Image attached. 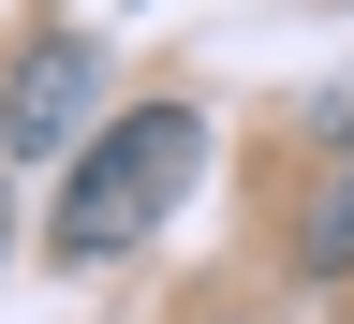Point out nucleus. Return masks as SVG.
I'll list each match as a JSON object with an SVG mask.
<instances>
[{
	"label": "nucleus",
	"mask_w": 354,
	"mask_h": 324,
	"mask_svg": "<svg viewBox=\"0 0 354 324\" xmlns=\"http://www.w3.org/2000/svg\"><path fill=\"white\" fill-rule=\"evenodd\" d=\"M310 265H354V177L325 192V221H310Z\"/></svg>",
	"instance_id": "nucleus-3"
},
{
	"label": "nucleus",
	"mask_w": 354,
	"mask_h": 324,
	"mask_svg": "<svg viewBox=\"0 0 354 324\" xmlns=\"http://www.w3.org/2000/svg\"><path fill=\"white\" fill-rule=\"evenodd\" d=\"M192 148H207L192 104H133V118H104V133H88V162L59 177V221H44V236H59V265H118V251L177 207Z\"/></svg>",
	"instance_id": "nucleus-1"
},
{
	"label": "nucleus",
	"mask_w": 354,
	"mask_h": 324,
	"mask_svg": "<svg viewBox=\"0 0 354 324\" xmlns=\"http://www.w3.org/2000/svg\"><path fill=\"white\" fill-rule=\"evenodd\" d=\"M0 236H15V192H0Z\"/></svg>",
	"instance_id": "nucleus-4"
},
{
	"label": "nucleus",
	"mask_w": 354,
	"mask_h": 324,
	"mask_svg": "<svg viewBox=\"0 0 354 324\" xmlns=\"http://www.w3.org/2000/svg\"><path fill=\"white\" fill-rule=\"evenodd\" d=\"M74 88H88V59L44 44V59L15 74V104H0V133H15V148H59V133H74Z\"/></svg>",
	"instance_id": "nucleus-2"
}]
</instances>
